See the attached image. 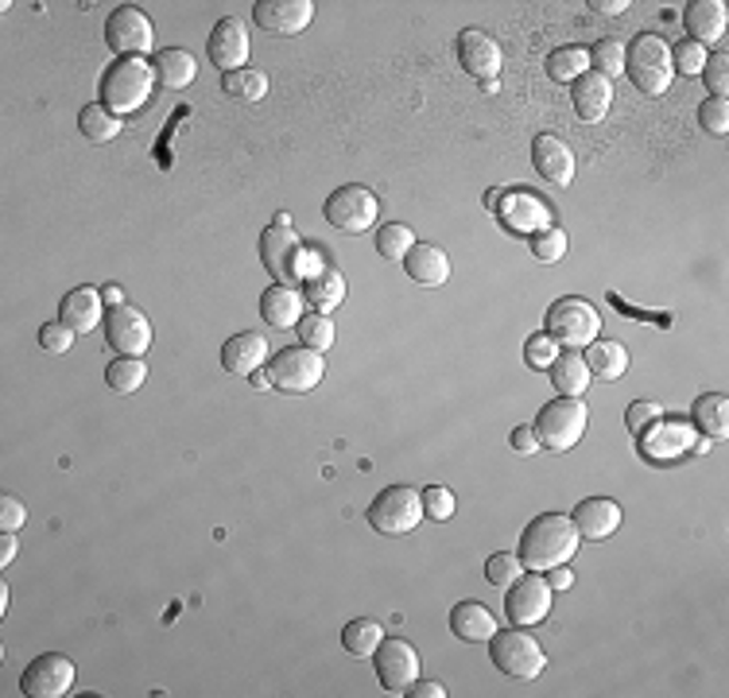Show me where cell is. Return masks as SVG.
I'll return each mask as SVG.
<instances>
[{"instance_id": "6da1fadb", "label": "cell", "mask_w": 729, "mask_h": 698, "mask_svg": "<svg viewBox=\"0 0 729 698\" xmlns=\"http://www.w3.org/2000/svg\"><path fill=\"white\" fill-rule=\"evenodd\" d=\"M578 544H583V536H578L575 520L567 513H544L520 532V552L516 555H520L524 570L539 575V570L563 567V563L575 559Z\"/></svg>"}, {"instance_id": "7a4b0ae2", "label": "cell", "mask_w": 729, "mask_h": 698, "mask_svg": "<svg viewBox=\"0 0 729 698\" xmlns=\"http://www.w3.org/2000/svg\"><path fill=\"white\" fill-rule=\"evenodd\" d=\"M155 85L160 78H155V67H148V59H117L101 78V105L117 117L140 113L152 101Z\"/></svg>"}, {"instance_id": "3957f363", "label": "cell", "mask_w": 729, "mask_h": 698, "mask_svg": "<svg viewBox=\"0 0 729 698\" xmlns=\"http://www.w3.org/2000/svg\"><path fill=\"white\" fill-rule=\"evenodd\" d=\"M625 74L632 78V85H637L640 93L660 98V93L671 85V78H676V67H671V47L664 43L660 36H652V31L637 36L629 47H625Z\"/></svg>"}, {"instance_id": "277c9868", "label": "cell", "mask_w": 729, "mask_h": 698, "mask_svg": "<svg viewBox=\"0 0 729 698\" xmlns=\"http://www.w3.org/2000/svg\"><path fill=\"white\" fill-rule=\"evenodd\" d=\"M365 516L376 536H407V532H415L423 520V489L388 485V489L376 493Z\"/></svg>"}, {"instance_id": "5b68a950", "label": "cell", "mask_w": 729, "mask_h": 698, "mask_svg": "<svg viewBox=\"0 0 729 698\" xmlns=\"http://www.w3.org/2000/svg\"><path fill=\"white\" fill-rule=\"evenodd\" d=\"M586 419H590V407L575 396H563V399H551L544 412L536 415V438L544 451H570L575 443H583L586 435Z\"/></svg>"}, {"instance_id": "8992f818", "label": "cell", "mask_w": 729, "mask_h": 698, "mask_svg": "<svg viewBox=\"0 0 729 698\" xmlns=\"http://www.w3.org/2000/svg\"><path fill=\"white\" fill-rule=\"evenodd\" d=\"M601 318L594 311V303L578 300V295H567V300H555L551 311H547V331L563 350H586L590 342H598Z\"/></svg>"}, {"instance_id": "52a82bcc", "label": "cell", "mask_w": 729, "mask_h": 698, "mask_svg": "<svg viewBox=\"0 0 729 698\" xmlns=\"http://www.w3.org/2000/svg\"><path fill=\"white\" fill-rule=\"evenodd\" d=\"M264 376H269V388H280V392H287V396H303V392L318 388V381L326 376V361H323V353H315V350L292 346V350L272 353Z\"/></svg>"}, {"instance_id": "ba28073f", "label": "cell", "mask_w": 729, "mask_h": 698, "mask_svg": "<svg viewBox=\"0 0 729 698\" xmlns=\"http://www.w3.org/2000/svg\"><path fill=\"white\" fill-rule=\"evenodd\" d=\"M489 656H493V664L513 679H539L547 668V656H544V648H539V640L531 637V633L516 629V625L513 629L493 633Z\"/></svg>"}, {"instance_id": "9c48e42d", "label": "cell", "mask_w": 729, "mask_h": 698, "mask_svg": "<svg viewBox=\"0 0 729 698\" xmlns=\"http://www.w3.org/2000/svg\"><path fill=\"white\" fill-rule=\"evenodd\" d=\"M303 245H300V233L292 230V218L287 214H276V225L261 233V261L280 284L295 287L300 280V269H303Z\"/></svg>"}, {"instance_id": "30bf717a", "label": "cell", "mask_w": 729, "mask_h": 698, "mask_svg": "<svg viewBox=\"0 0 729 698\" xmlns=\"http://www.w3.org/2000/svg\"><path fill=\"white\" fill-rule=\"evenodd\" d=\"M105 43L113 47L121 59H140L144 51H152L155 28H152V20H148L144 8H136V4L113 8L105 20Z\"/></svg>"}, {"instance_id": "8fae6325", "label": "cell", "mask_w": 729, "mask_h": 698, "mask_svg": "<svg viewBox=\"0 0 729 698\" xmlns=\"http://www.w3.org/2000/svg\"><path fill=\"white\" fill-rule=\"evenodd\" d=\"M376 194L368 191V186H362V183H346V186H338V191L326 199V206H323V214H326V222L334 225V230H342V233H365V230H373L376 225Z\"/></svg>"}, {"instance_id": "7c38bea8", "label": "cell", "mask_w": 729, "mask_h": 698, "mask_svg": "<svg viewBox=\"0 0 729 698\" xmlns=\"http://www.w3.org/2000/svg\"><path fill=\"white\" fill-rule=\"evenodd\" d=\"M551 586L547 578H539L536 570H524L513 586H508V598H505V614H508V625L516 629H531V625L547 621L551 614Z\"/></svg>"}, {"instance_id": "4fadbf2b", "label": "cell", "mask_w": 729, "mask_h": 698, "mask_svg": "<svg viewBox=\"0 0 729 698\" xmlns=\"http://www.w3.org/2000/svg\"><path fill=\"white\" fill-rule=\"evenodd\" d=\"M105 342L109 350L124 353V357H144L152 350V323L140 307L132 303H121V307H109L105 311Z\"/></svg>"}, {"instance_id": "5bb4252c", "label": "cell", "mask_w": 729, "mask_h": 698, "mask_svg": "<svg viewBox=\"0 0 729 698\" xmlns=\"http://www.w3.org/2000/svg\"><path fill=\"white\" fill-rule=\"evenodd\" d=\"M373 668H376V679H381L384 691L392 695H404L407 687L419 679V653H415L407 640L392 637V640H381L373 653Z\"/></svg>"}, {"instance_id": "9a60e30c", "label": "cell", "mask_w": 729, "mask_h": 698, "mask_svg": "<svg viewBox=\"0 0 729 698\" xmlns=\"http://www.w3.org/2000/svg\"><path fill=\"white\" fill-rule=\"evenodd\" d=\"M74 687V664L62 653H43L23 668L20 691L28 698H62Z\"/></svg>"}, {"instance_id": "2e32d148", "label": "cell", "mask_w": 729, "mask_h": 698, "mask_svg": "<svg viewBox=\"0 0 729 698\" xmlns=\"http://www.w3.org/2000/svg\"><path fill=\"white\" fill-rule=\"evenodd\" d=\"M493 214L500 218V225L513 233H520V237H536L539 230H547V225H555L551 210L544 206V202L536 199V191H505L497 202V210Z\"/></svg>"}, {"instance_id": "e0dca14e", "label": "cell", "mask_w": 729, "mask_h": 698, "mask_svg": "<svg viewBox=\"0 0 729 698\" xmlns=\"http://www.w3.org/2000/svg\"><path fill=\"white\" fill-rule=\"evenodd\" d=\"M206 51H210V62H214L217 70H225V74L245 70V62H249V28L237 20V16H225V20H217L214 31H210Z\"/></svg>"}, {"instance_id": "ac0fdd59", "label": "cell", "mask_w": 729, "mask_h": 698, "mask_svg": "<svg viewBox=\"0 0 729 698\" xmlns=\"http://www.w3.org/2000/svg\"><path fill=\"white\" fill-rule=\"evenodd\" d=\"M458 62H462V70H469V74L477 78V82H497L505 54H500L497 39H493L489 31L466 28L458 36Z\"/></svg>"}, {"instance_id": "d6986e66", "label": "cell", "mask_w": 729, "mask_h": 698, "mask_svg": "<svg viewBox=\"0 0 729 698\" xmlns=\"http://www.w3.org/2000/svg\"><path fill=\"white\" fill-rule=\"evenodd\" d=\"M307 261L311 256H303V269H300L303 300L326 315V311H334L342 300H346V280H342V272L334 269V264H326V261L307 264Z\"/></svg>"}, {"instance_id": "ffe728a7", "label": "cell", "mask_w": 729, "mask_h": 698, "mask_svg": "<svg viewBox=\"0 0 729 698\" xmlns=\"http://www.w3.org/2000/svg\"><path fill=\"white\" fill-rule=\"evenodd\" d=\"M253 20L272 36H300L315 20V4L311 0H256Z\"/></svg>"}, {"instance_id": "44dd1931", "label": "cell", "mask_w": 729, "mask_h": 698, "mask_svg": "<svg viewBox=\"0 0 729 698\" xmlns=\"http://www.w3.org/2000/svg\"><path fill=\"white\" fill-rule=\"evenodd\" d=\"M531 163L551 186H570V179H575V152L551 132H539L531 140Z\"/></svg>"}, {"instance_id": "7402d4cb", "label": "cell", "mask_w": 729, "mask_h": 698, "mask_svg": "<svg viewBox=\"0 0 729 698\" xmlns=\"http://www.w3.org/2000/svg\"><path fill=\"white\" fill-rule=\"evenodd\" d=\"M570 520H575L578 536L598 544V539H609L621 528V505L614 497H586L583 505H575Z\"/></svg>"}, {"instance_id": "603a6c76", "label": "cell", "mask_w": 729, "mask_h": 698, "mask_svg": "<svg viewBox=\"0 0 729 698\" xmlns=\"http://www.w3.org/2000/svg\"><path fill=\"white\" fill-rule=\"evenodd\" d=\"M59 323L70 326L74 334H90L93 326L105 323V303H101L98 287H74L59 300Z\"/></svg>"}, {"instance_id": "cb8c5ba5", "label": "cell", "mask_w": 729, "mask_h": 698, "mask_svg": "<svg viewBox=\"0 0 729 698\" xmlns=\"http://www.w3.org/2000/svg\"><path fill=\"white\" fill-rule=\"evenodd\" d=\"M726 23H729V8L726 0H691L684 8V28L691 36V43L707 47V43H718L726 36Z\"/></svg>"}, {"instance_id": "d4e9b609", "label": "cell", "mask_w": 729, "mask_h": 698, "mask_svg": "<svg viewBox=\"0 0 729 698\" xmlns=\"http://www.w3.org/2000/svg\"><path fill=\"white\" fill-rule=\"evenodd\" d=\"M261 365H269V342L256 331H241L233 334L222 346V368L233 376H253Z\"/></svg>"}, {"instance_id": "484cf974", "label": "cell", "mask_w": 729, "mask_h": 698, "mask_svg": "<svg viewBox=\"0 0 729 698\" xmlns=\"http://www.w3.org/2000/svg\"><path fill=\"white\" fill-rule=\"evenodd\" d=\"M575 113L583 117L586 124H598V121H606V113L614 109V82L609 78H601V74H583L575 82Z\"/></svg>"}, {"instance_id": "4316f807", "label": "cell", "mask_w": 729, "mask_h": 698, "mask_svg": "<svg viewBox=\"0 0 729 698\" xmlns=\"http://www.w3.org/2000/svg\"><path fill=\"white\" fill-rule=\"evenodd\" d=\"M404 272L419 287H443L446 280H450V256L438 245H419V241H415L412 253L404 256Z\"/></svg>"}, {"instance_id": "83f0119b", "label": "cell", "mask_w": 729, "mask_h": 698, "mask_svg": "<svg viewBox=\"0 0 729 698\" xmlns=\"http://www.w3.org/2000/svg\"><path fill=\"white\" fill-rule=\"evenodd\" d=\"M261 318L269 326H276V331H292V326H300L303 292H295V287H287V284H272L269 292L261 295Z\"/></svg>"}, {"instance_id": "f1b7e54d", "label": "cell", "mask_w": 729, "mask_h": 698, "mask_svg": "<svg viewBox=\"0 0 729 698\" xmlns=\"http://www.w3.org/2000/svg\"><path fill=\"white\" fill-rule=\"evenodd\" d=\"M450 633L458 640H469V645H489L493 633H497V617L477 601H458L450 609Z\"/></svg>"}, {"instance_id": "f546056e", "label": "cell", "mask_w": 729, "mask_h": 698, "mask_svg": "<svg viewBox=\"0 0 729 698\" xmlns=\"http://www.w3.org/2000/svg\"><path fill=\"white\" fill-rule=\"evenodd\" d=\"M547 373H551V384L563 392V396H575V399H583V392L594 384L590 365H586V357L578 350H563L559 357L551 361Z\"/></svg>"}, {"instance_id": "4dcf8cb0", "label": "cell", "mask_w": 729, "mask_h": 698, "mask_svg": "<svg viewBox=\"0 0 729 698\" xmlns=\"http://www.w3.org/2000/svg\"><path fill=\"white\" fill-rule=\"evenodd\" d=\"M583 357H586V365H590V376H598V381L614 384L629 373V350H625L621 342H590Z\"/></svg>"}, {"instance_id": "1f68e13d", "label": "cell", "mask_w": 729, "mask_h": 698, "mask_svg": "<svg viewBox=\"0 0 729 698\" xmlns=\"http://www.w3.org/2000/svg\"><path fill=\"white\" fill-rule=\"evenodd\" d=\"M152 67H155L160 85H168V90H186V85L194 82V74H199V62H194V54L183 51V47H168V51H160Z\"/></svg>"}, {"instance_id": "d6a6232c", "label": "cell", "mask_w": 729, "mask_h": 698, "mask_svg": "<svg viewBox=\"0 0 729 698\" xmlns=\"http://www.w3.org/2000/svg\"><path fill=\"white\" fill-rule=\"evenodd\" d=\"M652 427H656L652 435H648V431L640 435V438H645L640 446H645V451H652V458L664 462V458H671V454H687V451H691L695 435L684 427V423H668V415H664V419L652 423Z\"/></svg>"}, {"instance_id": "836d02e7", "label": "cell", "mask_w": 729, "mask_h": 698, "mask_svg": "<svg viewBox=\"0 0 729 698\" xmlns=\"http://www.w3.org/2000/svg\"><path fill=\"white\" fill-rule=\"evenodd\" d=\"M695 427L702 431V438H726L729 435V399L710 392V396H699L691 407Z\"/></svg>"}, {"instance_id": "e575fe53", "label": "cell", "mask_w": 729, "mask_h": 698, "mask_svg": "<svg viewBox=\"0 0 729 698\" xmlns=\"http://www.w3.org/2000/svg\"><path fill=\"white\" fill-rule=\"evenodd\" d=\"M547 74H551V82L575 85L583 74H590V51L586 47H559V51L547 54Z\"/></svg>"}, {"instance_id": "d590c367", "label": "cell", "mask_w": 729, "mask_h": 698, "mask_svg": "<svg viewBox=\"0 0 729 698\" xmlns=\"http://www.w3.org/2000/svg\"><path fill=\"white\" fill-rule=\"evenodd\" d=\"M78 129H82V136L90 140V144H109V140L121 136V117L109 113L105 105H85L82 113H78Z\"/></svg>"}, {"instance_id": "8d00e7d4", "label": "cell", "mask_w": 729, "mask_h": 698, "mask_svg": "<svg viewBox=\"0 0 729 698\" xmlns=\"http://www.w3.org/2000/svg\"><path fill=\"white\" fill-rule=\"evenodd\" d=\"M269 74H264V70H233V74H225L222 78V90L230 93V98H237V101H249V105H253V101H264L269 98Z\"/></svg>"}, {"instance_id": "74e56055", "label": "cell", "mask_w": 729, "mask_h": 698, "mask_svg": "<svg viewBox=\"0 0 729 698\" xmlns=\"http://www.w3.org/2000/svg\"><path fill=\"white\" fill-rule=\"evenodd\" d=\"M144 381H148L144 357H117V361H109L105 384H109L113 392H121V396H129V392L144 388Z\"/></svg>"}, {"instance_id": "f35d334b", "label": "cell", "mask_w": 729, "mask_h": 698, "mask_svg": "<svg viewBox=\"0 0 729 698\" xmlns=\"http://www.w3.org/2000/svg\"><path fill=\"white\" fill-rule=\"evenodd\" d=\"M381 640H384V629L376 621H368V617H357V621H350L346 629H342V645H346V653L357 656V660H368Z\"/></svg>"}, {"instance_id": "ab89813d", "label": "cell", "mask_w": 729, "mask_h": 698, "mask_svg": "<svg viewBox=\"0 0 729 698\" xmlns=\"http://www.w3.org/2000/svg\"><path fill=\"white\" fill-rule=\"evenodd\" d=\"M412 245H415L412 225L388 222V225H381V230H376V253H381L384 261H404V256L412 253Z\"/></svg>"}, {"instance_id": "60d3db41", "label": "cell", "mask_w": 729, "mask_h": 698, "mask_svg": "<svg viewBox=\"0 0 729 698\" xmlns=\"http://www.w3.org/2000/svg\"><path fill=\"white\" fill-rule=\"evenodd\" d=\"M300 346L326 353L334 350V318H326L323 311H311V315L300 318Z\"/></svg>"}, {"instance_id": "b9f144b4", "label": "cell", "mask_w": 729, "mask_h": 698, "mask_svg": "<svg viewBox=\"0 0 729 698\" xmlns=\"http://www.w3.org/2000/svg\"><path fill=\"white\" fill-rule=\"evenodd\" d=\"M590 70L601 78H617L625 74V43L621 39H598L590 51Z\"/></svg>"}, {"instance_id": "7bdbcfd3", "label": "cell", "mask_w": 729, "mask_h": 698, "mask_svg": "<svg viewBox=\"0 0 729 698\" xmlns=\"http://www.w3.org/2000/svg\"><path fill=\"white\" fill-rule=\"evenodd\" d=\"M520 575H524L520 555L497 552V555H489V559H485V578H489V586H500V590H508V586H513Z\"/></svg>"}, {"instance_id": "ee69618b", "label": "cell", "mask_w": 729, "mask_h": 698, "mask_svg": "<svg viewBox=\"0 0 729 698\" xmlns=\"http://www.w3.org/2000/svg\"><path fill=\"white\" fill-rule=\"evenodd\" d=\"M531 256L544 264H555L567 256V233L559 230V225H547V230H539L536 237H531Z\"/></svg>"}, {"instance_id": "f6af8a7d", "label": "cell", "mask_w": 729, "mask_h": 698, "mask_svg": "<svg viewBox=\"0 0 729 698\" xmlns=\"http://www.w3.org/2000/svg\"><path fill=\"white\" fill-rule=\"evenodd\" d=\"M671 67H676V74H687V78H699L702 67H707V47L691 43V39H684V43L671 51Z\"/></svg>"}, {"instance_id": "bcb514c9", "label": "cell", "mask_w": 729, "mask_h": 698, "mask_svg": "<svg viewBox=\"0 0 729 698\" xmlns=\"http://www.w3.org/2000/svg\"><path fill=\"white\" fill-rule=\"evenodd\" d=\"M454 508H458V500H454V493L446 489V485H427V489H423V516H431V520H450Z\"/></svg>"}, {"instance_id": "7dc6e473", "label": "cell", "mask_w": 729, "mask_h": 698, "mask_svg": "<svg viewBox=\"0 0 729 698\" xmlns=\"http://www.w3.org/2000/svg\"><path fill=\"white\" fill-rule=\"evenodd\" d=\"M699 124L710 136H726L729 132V101L726 98H707L699 105Z\"/></svg>"}, {"instance_id": "c3c4849f", "label": "cell", "mask_w": 729, "mask_h": 698, "mask_svg": "<svg viewBox=\"0 0 729 698\" xmlns=\"http://www.w3.org/2000/svg\"><path fill=\"white\" fill-rule=\"evenodd\" d=\"M664 419V407L656 404V399H637V404L625 412V427L632 431V435H645V431H652V423Z\"/></svg>"}, {"instance_id": "681fc988", "label": "cell", "mask_w": 729, "mask_h": 698, "mask_svg": "<svg viewBox=\"0 0 729 698\" xmlns=\"http://www.w3.org/2000/svg\"><path fill=\"white\" fill-rule=\"evenodd\" d=\"M563 346L551 338V334H531L528 346H524V357H528L531 368H551V361L559 357Z\"/></svg>"}, {"instance_id": "f907efd6", "label": "cell", "mask_w": 729, "mask_h": 698, "mask_svg": "<svg viewBox=\"0 0 729 698\" xmlns=\"http://www.w3.org/2000/svg\"><path fill=\"white\" fill-rule=\"evenodd\" d=\"M699 78H707V85H710V93H715V98H726V90H729V59H726V51L707 54V67H702Z\"/></svg>"}, {"instance_id": "816d5d0a", "label": "cell", "mask_w": 729, "mask_h": 698, "mask_svg": "<svg viewBox=\"0 0 729 698\" xmlns=\"http://www.w3.org/2000/svg\"><path fill=\"white\" fill-rule=\"evenodd\" d=\"M39 346H43L47 353H67L70 346H74V331L62 326L59 318H54V323H43L39 326Z\"/></svg>"}, {"instance_id": "f5cc1de1", "label": "cell", "mask_w": 729, "mask_h": 698, "mask_svg": "<svg viewBox=\"0 0 729 698\" xmlns=\"http://www.w3.org/2000/svg\"><path fill=\"white\" fill-rule=\"evenodd\" d=\"M23 524H28V505L12 493H4L0 497V532H20Z\"/></svg>"}, {"instance_id": "db71d44e", "label": "cell", "mask_w": 729, "mask_h": 698, "mask_svg": "<svg viewBox=\"0 0 729 698\" xmlns=\"http://www.w3.org/2000/svg\"><path fill=\"white\" fill-rule=\"evenodd\" d=\"M508 446H513L516 454H536L539 451L536 427H516L513 435H508Z\"/></svg>"}, {"instance_id": "11a10c76", "label": "cell", "mask_w": 729, "mask_h": 698, "mask_svg": "<svg viewBox=\"0 0 729 698\" xmlns=\"http://www.w3.org/2000/svg\"><path fill=\"white\" fill-rule=\"evenodd\" d=\"M407 698H446V687L435 684V679H415L412 687L404 691Z\"/></svg>"}, {"instance_id": "9f6ffc18", "label": "cell", "mask_w": 729, "mask_h": 698, "mask_svg": "<svg viewBox=\"0 0 729 698\" xmlns=\"http://www.w3.org/2000/svg\"><path fill=\"white\" fill-rule=\"evenodd\" d=\"M547 586H551V590H570V586H575V570H570L567 563H563V567H551L547 570Z\"/></svg>"}, {"instance_id": "6f0895ef", "label": "cell", "mask_w": 729, "mask_h": 698, "mask_svg": "<svg viewBox=\"0 0 729 698\" xmlns=\"http://www.w3.org/2000/svg\"><path fill=\"white\" fill-rule=\"evenodd\" d=\"M590 8L601 16H621V12H629V0H590Z\"/></svg>"}, {"instance_id": "680465c9", "label": "cell", "mask_w": 729, "mask_h": 698, "mask_svg": "<svg viewBox=\"0 0 729 698\" xmlns=\"http://www.w3.org/2000/svg\"><path fill=\"white\" fill-rule=\"evenodd\" d=\"M16 532H0V567H8V563L16 559Z\"/></svg>"}, {"instance_id": "91938a15", "label": "cell", "mask_w": 729, "mask_h": 698, "mask_svg": "<svg viewBox=\"0 0 729 698\" xmlns=\"http://www.w3.org/2000/svg\"><path fill=\"white\" fill-rule=\"evenodd\" d=\"M101 303H105V307H121V303H124V287L121 284H105V287H101Z\"/></svg>"}, {"instance_id": "94428289", "label": "cell", "mask_w": 729, "mask_h": 698, "mask_svg": "<svg viewBox=\"0 0 729 698\" xmlns=\"http://www.w3.org/2000/svg\"><path fill=\"white\" fill-rule=\"evenodd\" d=\"M500 194H505V191H489V194H485V210H497Z\"/></svg>"}]
</instances>
